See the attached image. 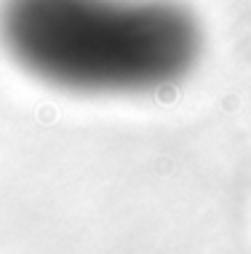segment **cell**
<instances>
[{
  "label": "cell",
  "instance_id": "obj_1",
  "mask_svg": "<svg viewBox=\"0 0 251 254\" xmlns=\"http://www.w3.org/2000/svg\"><path fill=\"white\" fill-rule=\"evenodd\" d=\"M0 43L40 83L112 97L179 83L203 27L179 0H0Z\"/></svg>",
  "mask_w": 251,
  "mask_h": 254
}]
</instances>
